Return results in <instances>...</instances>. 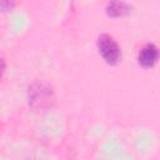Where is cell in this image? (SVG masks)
<instances>
[{"label": "cell", "instance_id": "1", "mask_svg": "<svg viewBox=\"0 0 160 160\" xmlns=\"http://www.w3.org/2000/svg\"><path fill=\"white\" fill-rule=\"evenodd\" d=\"M98 50L101 58L109 65H116L121 59V49L119 44L108 34H101L98 38Z\"/></svg>", "mask_w": 160, "mask_h": 160}, {"label": "cell", "instance_id": "2", "mask_svg": "<svg viewBox=\"0 0 160 160\" xmlns=\"http://www.w3.org/2000/svg\"><path fill=\"white\" fill-rule=\"evenodd\" d=\"M52 99L54 96L51 89L41 82H36L29 88V102L34 109H44L50 106Z\"/></svg>", "mask_w": 160, "mask_h": 160}, {"label": "cell", "instance_id": "3", "mask_svg": "<svg viewBox=\"0 0 160 160\" xmlns=\"http://www.w3.org/2000/svg\"><path fill=\"white\" fill-rule=\"evenodd\" d=\"M159 59V50L156 48V45L154 44H146L139 52L138 56V62L140 66L149 69L152 68Z\"/></svg>", "mask_w": 160, "mask_h": 160}, {"label": "cell", "instance_id": "4", "mask_svg": "<svg viewBox=\"0 0 160 160\" xmlns=\"http://www.w3.org/2000/svg\"><path fill=\"white\" fill-rule=\"evenodd\" d=\"M105 10L110 18H122L131 12V5L125 1H111L108 2Z\"/></svg>", "mask_w": 160, "mask_h": 160}, {"label": "cell", "instance_id": "5", "mask_svg": "<svg viewBox=\"0 0 160 160\" xmlns=\"http://www.w3.org/2000/svg\"><path fill=\"white\" fill-rule=\"evenodd\" d=\"M14 2H10V1H0V10L1 11H8V10H11L14 8Z\"/></svg>", "mask_w": 160, "mask_h": 160}, {"label": "cell", "instance_id": "6", "mask_svg": "<svg viewBox=\"0 0 160 160\" xmlns=\"http://www.w3.org/2000/svg\"><path fill=\"white\" fill-rule=\"evenodd\" d=\"M5 66H6V64H5V60H4L2 58H0V80H1V78H2V74H4V71H5Z\"/></svg>", "mask_w": 160, "mask_h": 160}]
</instances>
